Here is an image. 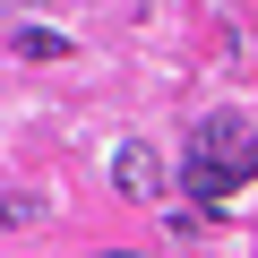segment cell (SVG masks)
I'll return each mask as SVG.
<instances>
[{
	"instance_id": "obj_1",
	"label": "cell",
	"mask_w": 258,
	"mask_h": 258,
	"mask_svg": "<svg viewBox=\"0 0 258 258\" xmlns=\"http://www.w3.org/2000/svg\"><path fill=\"white\" fill-rule=\"evenodd\" d=\"M198 155H215V164H232V172H249V129H241L232 112H215V120L198 129Z\"/></svg>"
},
{
	"instance_id": "obj_2",
	"label": "cell",
	"mask_w": 258,
	"mask_h": 258,
	"mask_svg": "<svg viewBox=\"0 0 258 258\" xmlns=\"http://www.w3.org/2000/svg\"><path fill=\"white\" fill-rule=\"evenodd\" d=\"M112 181H120L129 198H164V164H155V147H120V155H112Z\"/></svg>"
},
{
	"instance_id": "obj_3",
	"label": "cell",
	"mask_w": 258,
	"mask_h": 258,
	"mask_svg": "<svg viewBox=\"0 0 258 258\" xmlns=\"http://www.w3.org/2000/svg\"><path fill=\"white\" fill-rule=\"evenodd\" d=\"M181 181H189V198H207V207H215V198H232L249 172H232V164H215V155H189V172H181Z\"/></svg>"
},
{
	"instance_id": "obj_4",
	"label": "cell",
	"mask_w": 258,
	"mask_h": 258,
	"mask_svg": "<svg viewBox=\"0 0 258 258\" xmlns=\"http://www.w3.org/2000/svg\"><path fill=\"white\" fill-rule=\"evenodd\" d=\"M18 60H69V35H52V26H18Z\"/></svg>"
},
{
	"instance_id": "obj_5",
	"label": "cell",
	"mask_w": 258,
	"mask_h": 258,
	"mask_svg": "<svg viewBox=\"0 0 258 258\" xmlns=\"http://www.w3.org/2000/svg\"><path fill=\"white\" fill-rule=\"evenodd\" d=\"M18 224H35V198H9V189H0V232H18Z\"/></svg>"
},
{
	"instance_id": "obj_6",
	"label": "cell",
	"mask_w": 258,
	"mask_h": 258,
	"mask_svg": "<svg viewBox=\"0 0 258 258\" xmlns=\"http://www.w3.org/2000/svg\"><path fill=\"white\" fill-rule=\"evenodd\" d=\"M249 172H258V138H249Z\"/></svg>"
}]
</instances>
